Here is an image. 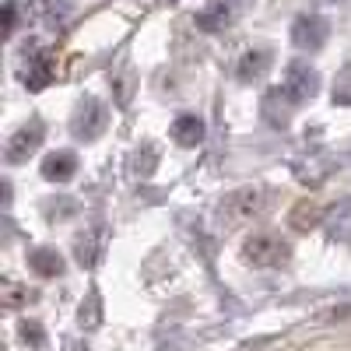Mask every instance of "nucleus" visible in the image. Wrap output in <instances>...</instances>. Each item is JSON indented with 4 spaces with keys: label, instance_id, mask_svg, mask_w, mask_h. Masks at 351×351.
<instances>
[{
    "label": "nucleus",
    "instance_id": "nucleus-20",
    "mask_svg": "<svg viewBox=\"0 0 351 351\" xmlns=\"http://www.w3.org/2000/svg\"><path fill=\"white\" fill-rule=\"evenodd\" d=\"M165 4H176V0H165Z\"/></svg>",
    "mask_w": 351,
    "mask_h": 351
},
{
    "label": "nucleus",
    "instance_id": "nucleus-14",
    "mask_svg": "<svg viewBox=\"0 0 351 351\" xmlns=\"http://www.w3.org/2000/svg\"><path fill=\"white\" fill-rule=\"evenodd\" d=\"M77 324H81L84 330H95V327L102 324V299H99V291H95V288L88 291V299L81 302V309H77Z\"/></svg>",
    "mask_w": 351,
    "mask_h": 351
},
{
    "label": "nucleus",
    "instance_id": "nucleus-7",
    "mask_svg": "<svg viewBox=\"0 0 351 351\" xmlns=\"http://www.w3.org/2000/svg\"><path fill=\"white\" fill-rule=\"evenodd\" d=\"M271 67H274V49L271 46H250L236 64V81L239 84H260Z\"/></svg>",
    "mask_w": 351,
    "mask_h": 351
},
{
    "label": "nucleus",
    "instance_id": "nucleus-18",
    "mask_svg": "<svg viewBox=\"0 0 351 351\" xmlns=\"http://www.w3.org/2000/svg\"><path fill=\"white\" fill-rule=\"evenodd\" d=\"M18 334H21V341H25V344H32V348H43V344H46L43 327L36 324V319H25V324L18 327Z\"/></svg>",
    "mask_w": 351,
    "mask_h": 351
},
{
    "label": "nucleus",
    "instance_id": "nucleus-15",
    "mask_svg": "<svg viewBox=\"0 0 351 351\" xmlns=\"http://www.w3.org/2000/svg\"><path fill=\"white\" fill-rule=\"evenodd\" d=\"M0 299H4L8 309H21V306H28L32 291H28L25 285H18L14 278H4V281H0Z\"/></svg>",
    "mask_w": 351,
    "mask_h": 351
},
{
    "label": "nucleus",
    "instance_id": "nucleus-1",
    "mask_svg": "<svg viewBox=\"0 0 351 351\" xmlns=\"http://www.w3.org/2000/svg\"><path fill=\"white\" fill-rule=\"evenodd\" d=\"M263 211H267V193L260 186H239V190L225 193V200L218 204V221L225 228H239V225L256 221Z\"/></svg>",
    "mask_w": 351,
    "mask_h": 351
},
{
    "label": "nucleus",
    "instance_id": "nucleus-19",
    "mask_svg": "<svg viewBox=\"0 0 351 351\" xmlns=\"http://www.w3.org/2000/svg\"><path fill=\"white\" fill-rule=\"evenodd\" d=\"M64 351H88V348H84L81 341H67V344H64Z\"/></svg>",
    "mask_w": 351,
    "mask_h": 351
},
{
    "label": "nucleus",
    "instance_id": "nucleus-10",
    "mask_svg": "<svg viewBox=\"0 0 351 351\" xmlns=\"http://www.w3.org/2000/svg\"><path fill=\"white\" fill-rule=\"evenodd\" d=\"M169 134H172V141L180 144V148H197V144L204 141V120L197 112H180L172 120Z\"/></svg>",
    "mask_w": 351,
    "mask_h": 351
},
{
    "label": "nucleus",
    "instance_id": "nucleus-4",
    "mask_svg": "<svg viewBox=\"0 0 351 351\" xmlns=\"http://www.w3.org/2000/svg\"><path fill=\"white\" fill-rule=\"evenodd\" d=\"M109 123V112H106V102L95 99V95H84L77 99L74 106V116H71V134L77 141H95Z\"/></svg>",
    "mask_w": 351,
    "mask_h": 351
},
{
    "label": "nucleus",
    "instance_id": "nucleus-3",
    "mask_svg": "<svg viewBox=\"0 0 351 351\" xmlns=\"http://www.w3.org/2000/svg\"><path fill=\"white\" fill-rule=\"evenodd\" d=\"M281 92L288 95L291 106H306V102H313L316 92H319V74H316V67H309L306 60H291V64L285 67Z\"/></svg>",
    "mask_w": 351,
    "mask_h": 351
},
{
    "label": "nucleus",
    "instance_id": "nucleus-6",
    "mask_svg": "<svg viewBox=\"0 0 351 351\" xmlns=\"http://www.w3.org/2000/svg\"><path fill=\"white\" fill-rule=\"evenodd\" d=\"M327 39H330V21L324 14H299L291 21V43H295V49L316 53L327 46Z\"/></svg>",
    "mask_w": 351,
    "mask_h": 351
},
{
    "label": "nucleus",
    "instance_id": "nucleus-13",
    "mask_svg": "<svg viewBox=\"0 0 351 351\" xmlns=\"http://www.w3.org/2000/svg\"><path fill=\"white\" fill-rule=\"evenodd\" d=\"M28 271L39 278H56V274H64V256L49 246H39L28 253Z\"/></svg>",
    "mask_w": 351,
    "mask_h": 351
},
{
    "label": "nucleus",
    "instance_id": "nucleus-17",
    "mask_svg": "<svg viewBox=\"0 0 351 351\" xmlns=\"http://www.w3.org/2000/svg\"><path fill=\"white\" fill-rule=\"evenodd\" d=\"M155 165H158V148L152 141H144L141 148L134 152V176H152Z\"/></svg>",
    "mask_w": 351,
    "mask_h": 351
},
{
    "label": "nucleus",
    "instance_id": "nucleus-9",
    "mask_svg": "<svg viewBox=\"0 0 351 351\" xmlns=\"http://www.w3.org/2000/svg\"><path fill=\"white\" fill-rule=\"evenodd\" d=\"M77 176V155L60 148V152H53L43 158V180L46 183H71Z\"/></svg>",
    "mask_w": 351,
    "mask_h": 351
},
{
    "label": "nucleus",
    "instance_id": "nucleus-8",
    "mask_svg": "<svg viewBox=\"0 0 351 351\" xmlns=\"http://www.w3.org/2000/svg\"><path fill=\"white\" fill-rule=\"evenodd\" d=\"M53 74H56V64H53L49 49L28 56V64L21 67V81H25V88H32V92H43V88L53 81Z\"/></svg>",
    "mask_w": 351,
    "mask_h": 351
},
{
    "label": "nucleus",
    "instance_id": "nucleus-12",
    "mask_svg": "<svg viewBox=\"0 0 351 351\" xmlns=\"http://www.w3.org/2000/svg\"><path fill=\"white\" fill-rule=\"evenodd\" d=\"M288 109H291V102H288V95L281 92V88H271L267 95H263V102H260V112H263V120H267L271 127H278V130H285L288 127Z\"/></svg>",
    "mask_w": 351,
    "mask_h": 351
},
{
    "label": "nucleus",
    "instance_id": "nucleus-16",
    "mask_svg": "<svg viewBox=\"0 0 351 351\" xmlns=\"http://www.w3.org/2000/svg\"><path fill=\"white\" fill-rule=\"evenodd\" d=\"M39 11H43L46 25H56V28H60V25L71 18L74 4H71V0H39Z\"/></svg>",
    "mask_w": 351,
    "mask_h": 351
},
{
    "label": "nucleus",
    "instance_id": "nucleus-2",
    "mask_svg": "<svg viewBox=\"0 0 351 351\" xmlns=\"http://www.w3.org/2000/svg\"><path fill=\"white\" fill-rule=\"evenodd\" d=\"M243 263H250V267H281V263H288V243L281 236H274V232H253V236L243 239Z\"/></svg>",
    "mask_w": 351,
    "mask_h": 351
},
{
    "label": "nucleus",
    "instance_id": "nucleus-11",
    "mask_svg": "<svg viewBox=\"0 0 351 351\" xmlns=\"http://www.w3.org/2000/svg\"><path fill=\"white\" fill-rule=\"evenodd\" d=\"M236 14H239V8L232 4V0H215L208 11H200V14H197V25L204 28V32H221L225 25L236 21Z\"/></svg>",
    "mask_w": 351,
    "mask_h": 351
},
{
    "label": "nucleus",
    "instance_id": "nucleus-5",
    "mask_svg": "<svg viewBox=\"0 0 351 351\" xmlns=\"http://www.w3.org/2000/svg\"><path fill=\"white\" fill-rule=\"evenodd\" d=\"M43 141H46V127H43L39 116H32L25 127H18V130L11 134L8 148H4V158H8L11 165H21V162H28V158L43 148Z\"/></svg>",
    "mask_w": 351,
    "mask_h": 351
}]
</instances>
